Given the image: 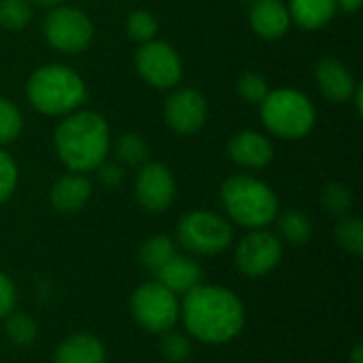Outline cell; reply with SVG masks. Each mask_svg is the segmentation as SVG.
<instances>
[{"label":"cell","instance_id":"cell-1","mask_svg":"<svg viewBox=\"0 0 363 363\" xmlns=\"http://www.w3.org/2000/svg\"><path fill=\"white\" fill-rule=\"evenodd\" d=\"M183 321L187 332L200 342L223 345L240 334L245 325V308L230 289L198 285L185 294Z\"/></svg>","mask_w":363,"mask_h":363},{"label":"cell","instance_id":"cell-2","mask_svg":"<svg viewBox=\"0 0 363 363\" xmlns=\"http://www.w3.org/2000/svg\"><path fill=\"white\" fill-rule=\"evenodd\" d=\"M53 147L60 162L70 172L85 174L106 160L111 149V128L96 111H74L57 123Z\"/></svg>","mask_w":363,"mask_h":363},{"label":"cell","instance_id":"cell-3","mask_svg":"<svg viewBox=\"0 0 363 363\" xmlns=\"http://www.w3.org/2000/svg\"><path fill=\"white\" fill-rule=\"evenodd\" d=\"M26 96L30 106L49 117H66L79 111L87 98L85 81L66 64H47L36 68L28 83Z\"/></svg>","mask_w":363,"mask_h":363},{"label":"cell","instance_id":"cell-4","mask_svg":"<svg viewBox=\"0 0 363 363\" xmlns=\"http://www.w3.org/2000/svg\"><path fill=\"white\" fill-rule=\"evenodd\" d=\"M221 204L232 221L249 230H262L279 217L277 194L251 174L225 179L221 185Z\"/></svg>","mask_w":363,"mask_h":363},{"label":"cell","instance_id":"cell-5","mask_svg":"<svg viewBox=\"0 0 363 363\" xmlns=\"http://www.w3.org/2000/svg\"><path fill=\"white\" fill-rule=\"evenodd\" d=\"M259 115L266 130L283 140H300L308 136L317 121V108L311 98L294 87L268 91L259 104Z\"/></svg>","mask_w":363,"mask_h":363},{"label":"cell","instance_id":"cell-6","mask_svg":"<svg viewBox=\"0 0 363 363\" xmlns=\"http://www.w3.org/2000/svg\"><path fill=\"white\" fill-rule=\"evenodd\" d=\"M181 247L196 255H217L225 251L234 238L230 221L211 211H191L181 217L177 228Z\"/></svg>","mask_w":363,"mask_h":363},{"label":"cell","instance_id":"cell-7","mask_svg":"<svg viewBox=\"0 0 363 363\" xmlns=\"http://www.w3.org/2000/svg\"><path fill=\"white\" fill-rule=\"evenodd\" d=\"M130 311L136 323L151 334H166L179 319V302L157 281L140 285L130 300Z\"/></svg>","mask_w":363,"mask_h":363},{"label":"cell","instance_id":"cell-8","mask_svg":"<svg viewBox=\"0 0 363 363\" xmlns=\"http://www.w3.org/2000/svg\"><path fill=\"white\" fill-rule=\"evenodd\" d=\"M43 32L53 49L74 55L89 47L94 38V23L81 9L57 4L45 17Z\"/></svg>","mask_w":363,"mask_h":363},{"label":"cell","instance_id":"cell-9","mask_svg":"<svg viewBox=\"0 0 363 363\" xmlns=\"http://www.w3.org/2000/svg\"><path fill=\"white\" fill-rule=\"evenodd\" d=\"M136 70L143 81L155 89H172L183 77V62L177 49L166 40L143 43L134 57Z\"/></svg>","mask_w":363,"mask_h":363},{"label":"cell","instance_id":"cell-10","mask_svg":"<svg viewBox=\"0 0 363 363\" xmlns=\"http://www.w3.org/2000/svg\"><path fill=\"white\" fill-rule=\"evenodd\" d=\"M283 257L279 236L268 230H251L236 247V266L247 277H264L272 272Z\"/></svg>","mask_w":363,"mask_h":363},{"label":"cell","instance_id":"cell-11","mask_svg":"<svg viewBox=\"0 0 363 363\" xmlns=\"http://www.w3.org/2000/svg\"><path fill=\"white\" fill-rule=\"evenodd\" d=\"M136 200L149 213H164L170 208L177 185L170 168L162 162H147L140 166L136 177Z\"/></svg>","mask_w":363,"mask_h":363},{"label":"cell","instance_id":"cell-12","mask_svg":"<svg viewBox=\"0 0 363 363\" xmlns=\"http://www.w3.org/2000/svg\"><path fill=\"white\" fill-rule=\"evenodd\" d=\"M206 115H208L206 98L191 87L174 89L164 106V117L168 128L174 134H183V136L196 134L204 125Z\"/></svg>","mask_w":363,"mask_h":363},{"label":"cell","instance_id":"cell-13","mask_svg":"<svg viewBox=\"0 0 363 363\" xmlns=\"http://www.w3.org/2000/svg\"><path fill=\"white\" fill-rule=\"evenodd\" d=\"M230 160L247 170L266 168L274 157V147L268 136L257 130H240L228 140Z\"/></svg>","mask_w":363,"mask_h":363},{"label":"cell","instance_id":"cell-14","mask_svg":"<svg viewBox=\"0 0 363 363\" xmlns=\"http://www.w3.org/2000/svg\"><path fill=\"white\" fill-rule=\"evenodd\" d=\"M315 81L321 96L332 104H342L353 98L357 81L351 68L338 57H323L315 68Z\"/></svg>","mask_w":363,"mask_h":363},{"label":"cell","instance_id":"cell-15","mask_svg":"<svg viewBox=\"0 0 363 363\" xmlns=\"http://www.w3.org/2000/svg\"><path fill=\"white\" fill-rule=\"evenodd\" d=\"M249 23L264 40L283 38L291 26L289 9L283 0H253L249 9Z\"/></svg>","mask_w":363,"mask_h":363},{"label":"cell","instance_id":"cell-16","mask_svg":"<svg viewBox=\"0 0 363 363\" xmlns=\"http://www.w3.org/2000/svg\"><path fill=\"white\" fill-rule=\"evenodd\" d=\"M89 198H91V183L85 179V174H79V172H70L57 179L49 194L51 206L64 215L79 213L87 204Z\"/></svg>","mask_w":363,"mask_h":363},{"label":"cell","instance_id":"cell-17","mask_svg":"<svg viewBox=\"0 0 363 363\" xmlns=\"http://www.w3.org/2000/svg\"><path fill=\"white\" fill-rule=\"evenodd\" d=\"M155 279L160 285H164L168 291L177 294H187L194 287L200 285L202 281V268L185 255H174L168 264H164L157 272Z\"/></svg>","mask_w":363,"mask_h":363},{"label":"cell","instance_id":"cell-18","mask_svg":"<svg viewBox=\"0 0 363 363\" xmlns=\"http://www.w3.org/2000/svg\"><path fill=\"white\" fill-rule=\"evenodd\" d=\"M287 9L291 23L302 30H319L334 19L338 4L336 0H289Z\"/></svg>","mask_w":363,"mask_h":363},{"label":"cell","instance_id":"cell-19","mask_svg":"<svg viewBox=\"0 0 363 363\" xmlns=\"http://www.w3.org/2000/svg\"><path fill=\"white\" fill-rule=\"evenodd\" d=\"M104 347L91 334H72L55 351L53 363H104Z\"/></svg>","mask_w":363,"mask_h":363},{"label":"cell","instance_id":"cell-20","mask_svg":"<svg viewBox=\"0 0 363 363\" xmlns=\"http://www.w3.org/2000/svg\"><path fill=\"white\" fill-rule=\"evenodd\" d=\"M174 255H177L174 242H172V238H168V236H164V234L151 236L147 242H143V247H140V251H138L140 264H143L147 270H151L153 274H155L164 264H168Z\"/></svg>","mask_w":363,"mask_h":363},{"label":"cell","instance_id":"cell-21","mask_svg":"<svg viewBox=\"0 0 363 363\" xmlns=\"http://www.w3.org/2000/svg\"><path fill=\"white\" fill-rule=\"evenodd\" d=\"M115 153L117 160L125 166H143L149 162V145L136 132L121 134L115 143Z\"/></svg>","mask_w":363,"mask_h":363},{"label":"cell","instance_id":"cell-22","mask_svg":"<svg viewBox=\"0 0 363 363\" xmlns=\"http://www.w3.org/2000/svg\"><path fill=\"white\" fill-rule=\"evenodd\" d=\"M279 228L281 234L291 242V245H304L313 236V223L302 211H287L279 217Z\"/></svg>","mask_w":363,"mask_h":363},{"label":"cell","instance_id":"cell-23","mask_svg":"<svg viewBox=\"0 0 363 363\" xmlns=\"http://www.w3.org/2000/svg\"><path fill=\"white\" fill-rule=\"evenodd\" d=\"M21 130H23V119L19 108L9 98L0 96V147L15 143Z\"/></svg>","mask_w":363,"mask_h":363},{"label":"cell","instance_id":"cell-24","mask_svg":"<svg viewBox=\"0 0 363 363\" xmlns=\"http://www.w3.org/2000/svg\"><path fill=\"white\" fill-rule=\"evenodd\" d=\"M32 19L28 0H0V26L4 30H21Z\"/></svg>","mask_w":363,"mask_h":363},{"label":"cell","instance_id":"cell-25","mask_svg":"<svg viewBox=\"0 0 363 363\" xmlns=\"http://www.w3.org/2000/svg\"><path fill=\"white\" fill-rule=\"evenodd\" d=\"M157 30H160V23L157 19L153 17V13L149 11H132L130 17H128V34L132 40L136 43H149L157 36Z\"/></svg>","mask_w":363,"mask_h":363},{"label":"cell","instance_id":"cell-26","mask_svg":"<svg viewBox=\"0 0 363 363\" xmlns=\"http://www.w3.org/2000/svg\"><path fill=\"white\" fill-rule=\"evenodd\" d=\"M236 91L249 104H262L270 87H268V81L259 72H242L236 81Z\"/></svg>","mask_w":363,"mask_h":363},{"label":"cell","instance_id":"cell-27","mask_svg":"<svg viewBox=\"0 0 363 363\" xmlns=\"http://www.w3.org/2000/svg\"><path fill=\"white\" fill-rule=\"evenodd\" d=\"M6 336L19 345V347H28L36 340V323L30 315L26 313H11L6 319Z\"/></svg>","mask_w":363,"mask_h":363},{"label":"cell","instance_id":"cell-28","mask_svg":"<svg viewBox=\"0 0 363 363\" xmlns=\"http://www.w3.org/2000/svg\"><path fill=\"white\" fill-rule=\"evenodd\" d=\"M336 240L338 245L353 253L362 255L363 253V223L359 219H342L336 228Z\"/></svg>","mask_w":363,"mask_h":363},{"label":"cell","instance_id":"cell-29","mask_svg":"<svg viewBox=\"0 0 363 363\" xmlns=\"http://www.w3.org/2000/svg\"><path fill=\"white\" fill-rule=\"evenodd\" d=\"M321 202H323V208L334 215V217H342L349 213L351 204H353V198H351V191L340 185V183H330L325 189H323V196H321Z\"/></svg>","mask_w":363,"mask_h":363},{"label":"cell","instance_id":"cell-30","mask_svg":"<svg viewBox=\"0 0 363 363\" xmlns=\"http://www.w3.org/2000/svg\"><path fill=\"white\" fill-rule=\"evenodd\" d=\"M162 353L170 363H183L191 355V345L183 334L168 332L162 340Z\"/></svg>","mask_w":363,"mask_h":363},{"label":"cell","instance_id":"cell-31","mask_svg":"<svg viewBox=\"0 0 363 363\" xmlns=\"http://www.w3.org/2000/svg\"><path fill=\"white\" fill-rule=\"evenodd\" d=\"M17 177L19 174L15 160L0 147V204H4L13 196L17 187Z\"/></svg>","mask_w":363,"mask_h":363},{"label":"cell","instance_id":"cell-32","mask_svg":"<svg viewBox=\"0 0 363 363\" xmlns=\"http://www.w3.org/2000/svg\"><path fill=\"white\" fill-rule=\"evenodd\" d=\"M15 302H17V291H15V285L13 281L0 272V319L9 317L15 308Z\"/></svg>","mask_w":363,"mask_h":363},{"label":"cell","instance_id":"cell-33","mask_svg":"<svg viewBox=\"0 0 363 363\" xmlns=\"http://www.w3.org/2000/svg\"><path fill=\"white\" fill-rule=\"evenodd\" d=\"M98 177H100V181L104 183V185H108V187H117L121 181H123V168L117 164V162H102L98 168Z\"/></svg>","mask_w":363,"mask_h":363},{"label":"cell","instance_id":"cell-34","mask_svg":"<svg viewBox=\"0 0 363 363\" xmlns=\"http://www.w3.org/2000/svg\"><path fill=\"white\" fill-rule=\"evenodd\" d=\"M338 9L347 11V13H357L362 9L363 0H336Z\"/></svg>","mask_w":363,"mask_h":363},{"label":"cell","instance_id":"cell-35","mask_svg":"<svg viewBox=\"0 0 363 363\" xmlns=\"http://www.w3.org/2000/svg\"><path fill=\"white\" fill-rule=\"evenodd\" d=\"M351 363H363V345L357 342L355 349H353V355H351Z\"/></svg>","mask_w":363,"mask_h":363},{"label":"cell","instance_id":"cell-36","mask_svg":"<svg viewBox=\"0 0 363 363\" xmlns=\"http://www.w3.org/2000/svg\"><path fill=\"white\" fill-rule=\"evenodd\" d=\"M34 2H38L40 6H57V4H62L64 0H34Z\"/></svg>","mask_w":363,"mask_h":363}]
</instances>
